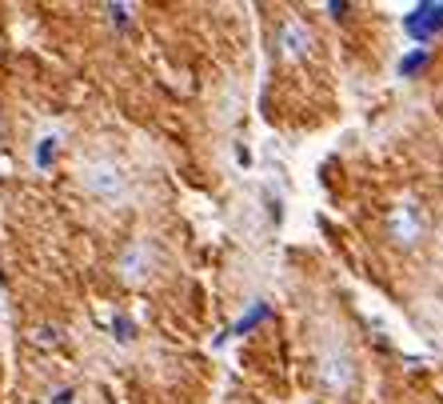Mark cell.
I'll use <instances>...</instances> for the list:
<instances>
[{"label": "cell", "instance_id": "obj_6", "mask_svg": "<svg viewBox=\"0 0 443 404\" xmlns=\"http://www.w3.org/2000/svg\"><path fill=\"white\" fill-rule=\"evenodd\" d=\"M428 60H431L428 49H412L403 60H399V76H419V72L428 68Z\"/></svg>", "mask_w": 443, "mask_h": 404}, {"label": "cell", "instance_id": "obj_4", "mask_svg": "<svg viewBox=\"0 0 443 404\" xmlns=\"http://www.w3.org/2000/svg\"><path fill=\"white\" fill-rule=\"evenodd\" d=\"M280 45H284V56H300V52L308 49V29H303L300 20H284Z\"/></svg>", "mask_w": 443, "mask_h": 404}, {"label": "cell", "instance_id": "obj_1", "mask_svg": "<svg viewBox=\"0 0 443 404\" xmlns=\"http://www.w3.org/2000/svg\"><path fill=\"white\" fill-rule=\"evenodd\" d=\"M403 33L412 36L419 49H424L428 40H435V36L443 33V4H415L412 13L403 17Z\"/></svg>", "mask_w": 443, "mask_h": 404}, {"label": "cell", "instance_id": "obj_2", "mask_svg": "<svg viewBox=\"0 0 443 404\" xmlns=\"http://www.w3.org/2000/svg\"><path fill=\"white\" fill-rule=\"evenodd\" d=\"M84 184H88V193L100 196V200H124V172L116 168V164H92L88 172H84Z\"/></svg>", "mask_w": 443, "mask_h": 404}, {"label": "cell", "instance_id": "obj_9", "mask_svg": "<svg viewBox=\"0 0 443 404\" xmlns=\"http://www.w3.org/2000/svg\"><path fill=\"white\" fill-rule=\"evenodd\" d=\"M104 13H108V17L116 20V24H128V20H132V8H128V4H108Z\"/></svg>", "mask_w": 443, "mask_h": 404}, {"label": "cell", "instance_id": "obj_7", "mask_svg": "<svg viewBox=\"0 0 443 404\" xmlns=\"http://www.w3.org/2000/svg\"><path fill=\"white\" fill-rule=\"evenodd\" d=\"M344 364H348V356H328V360H324V380L332 388L348 385V369H344Z\"/></svg>", "mask_w": 443, "mask_h": 404}, {"label": "cell", "instance_id": "obj_8", "mask_svg": "<svg viewBox=\"0 0 443 404\" xmlns=\"http://www.w3.org/2000/svg\"><path fill=\"white\" fill-rule=\"evenodd\" d=\"M52 156H56V136H40V140H36V164H40V168H48V164H52Z\"/></svg>", "mask_w": 443, "mask_h": 404}, {"label": "cell", "instance_id": "obj_3", "mask_svg": "<svg viewBox=\"0 0 443 404\" xmlns=\"http://www.w3.org/2000/svg\"><path fill=\"white\" fill-rule=\"evenodd\" d=\"M419 232H424V212L415 209L412 200H408V204H399V209L392 212V236H396L399 244H412Z\"/></svg>", "mask_w": 443, "mask_h": 404}, {"label": "cell", "instance_id": "obj_5", "mask_svg": "<svg viewBox=\"0 0 443 404\" xmlns=\"http://www.w3.org/2000/svg\"><path fill=\"white\" fill-rule=\"evenodd\" d=\"M268 316H271V305H268V300H256V305H252V308H248V312H244V316L236 321V332L244 337V332H252L256 324H264Z\"/></svg>", "mask_w": 443, "mask_h": 404}]
</instances>
